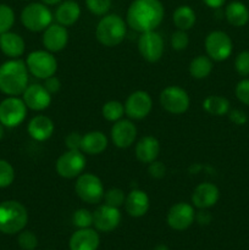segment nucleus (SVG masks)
Segmentation results:
<instances>
[{"instance_id": "8", "label": "nucleus", "mask_w": 249, "mask_h": 250, "mask_svg": "<svg viewBox=\"0 0 249 250\" xmlns=\"http://www.w3.org/2000/svg\"><path fill=\"white\" fill-rule=\"evenodd\" d=\"M84 153L81 150H67L61 154L55 164L56 172L60 177L72 180L83 173L85 167Z\"/></svg>"}, {"instance_id": "17", "label": "nucleus", "mask_w": 249, "mask_h": 250, "mask_svg": "<svg viewBox=\"0 0 249 250\" xmlns=\"http://www.w3.org/2000/svg\"><path fill=\"white\" fill-rule=\"evenodd\" d=\"M42 42L45 50L50 53H59L63 50L68 43V31L65 26L59 23H51L43 31Z\"/></svg>"}, {"instance_id": "29", "label": "nucleus", "mask_w": 249, "mask_h": 250, "mask_svg": "<svg viewBox=\"0 0 249 250\" xmlns=\"http://www.w3.org/2000/svg\"><path fill=\"white\" fill-rule=\"evenodd\" d=\"M203 109L212 116H224L229 111V102L221 95H209L203 102Z\"/></svg>"}, {"instance_id": "34", "label": "nucleus", "mask_w": 249, "mask_h": 250, "mask_svg": "<svg viewBox=\"0 0 249 250\" xmlns=\"http://www.w3.org/2000/svg\"><path fill=\"white\" fill-rule=\"evenodd\" d=\"M15 180V170L11 164L0 159V188H7Z\"/></svg>"}, {"instance_id": "6", "label": "nucleus", "mask_w": 249, "mask_h": 250, "mask_svg": "<svg viewBox=\"0 0 249 250\" xmlns=\"http://www.w3.org/2000/svg\"><path fill=\"white\" fill-rule=\"evenodd\" d=\"M75 192L82 202L98 204L104 199V186L102 180L93 173H81L75 185Z\"/></svg>"}, {"instance_id": "11", "label": "nucleus", "mask_w": 249, "mask_h": 250, "mask_svg": "<svg viewBox=\"0 0 249 250\" xmlns=\"http://www.w3.org/2000/svg\"><path fill=\"white\" fill-rule=\"evenodd\" d=\"M207 55L214 61H225L231 56L233 44L228 34L222 31H212L205 38Z\"/></svg>"}, {"instance_id": "21", "label": "nucleus", "mask_w": 249, "mask_h": 250, "mask_svg": "<svg viewBox=\"0 0 249 250\" xmlns=\"http://www.w3.org/2000/svg\"><path fill=\"white\" fill-rule=\"evenodd\" d=\"M124 210L131 217H142L148 212L150 200L144 190L133 189L126 195Z\"/></svg>"}, {"instance_id": "20", "label": "nucleus", "mask_w": 249, "mask_h": 250, "mask_svg": "<svg viewBox=\"0 0 249 250\" xmlns=\"http://www.w3.org/2000/svg\"><path fill=\"white\" fill-rule=\"evenodd\" d=\"M100 246V237L97 229H77L68 241L70 250H98Z\"/></svg>"}, {"instance_id": "1", "label": "nucleus", "mask_w": 249, "mask_h": 250, "mask_svg": "<svg viewBox=\"0 0 249 250\" xmlns=\"http://www.w3.org/2000/svg\"><path fill=\"white\" fill-rule=\"evenodd\" d=\"M165 9L160 0H133L127 10V24L139 33L155 31L161 24Z\"/></svg>"}, {"instance_id": "41", "label": "nucleus", "mask_w": 249, "mask_h": 250, "mask_svg": "<svg viewBox=\"0 0 249 250\" xmlns=\"http://www.w3.org/2000/svg\"><path fill=\"white\" fill-rule=\"evenodd\" d=\"M82 137L77 132H71L65 138V144L68 150H81L82 146Z\"/></svg>"}, {"instance_id": "49", "label": "nucleus", "mask_w": 249, "mask_h": 250, "mask_svg": "<svg viewBox=\"0 0 249 250\" xmlns=\"http://www.w3.org/2000/svg\"><path fill=\"white\" fill-rule=\"evenodd\" d=\"M2 137H4V126L0 124V141L2 139Z\"/></svg>"}, {"instance_id": "46", "label": "nucleus", "mask_w": 249, "mask_h": 250, "mask_svg": "<svg viewBox=\"0 0 249 250\" xmlns=\"http://www.w3.org/2000/svg\"><path fill=\"white\" fill-rule=\"evenodd\" d=\"M203 1L207 6L211 7V9H219L226 2V0H203Z\"/></svg>"}, {"instance_id": "45", "label": "nucleus", "mask_w": 249, "mask_h": 250, "mask_svg": "<svg viewBox=\"0 0 249 250\" xmlns=\"http://www.w3.org/2000/svg\"><path fill=\"white\" fill-rule=\"evenodd\" d=\"M195 220L200 225H209L211 221V215L209 214L208 209H200V211L195 214Z\"/></svg>"}, {"instance_id": "39", "label": "nucleus", "mask_w": 249, "mask_h": 250, "mask_svg": "<svg viewBox=\"0 0 249 250\" xmlns=\"http://www.w3.org/2000/svg\"><path fill=\"white\" fill-rule=\"evenodd\" d=\"M234 67L241 76L249 75V51H242L237 55Z\"/></svg>"}, {"instance_id": "32", "label": "nucleus", "mask_w": 249, "mask_h": 250, "mask_svg": "<svg viewBox=\"0 0 249 250\" xmlns=\"http://www.w3.org/2000/svg\"><path fill=\"white\" fill-rule=\"evenodd\" d=\"M15 23V12L9 5L0 4V34L9 32Z\"/></svg>"}, {"instance_id": "7", "label": "nucleus", "mask_w": 249, "mask_h": 250, "mask_svg": "<svg viewBox=\"0 0 249 250\" xmlns=\"http://www.w3.org/2000/svg\"><path fill=\"white\" fill-rule=\"evenodd\" d=\"M26 65L28 72L41 80L51 77L58 71V60L48 50H34L29 53Z\"/></svg>"}, {"instance_id": "36", "label": "nucleus", "mask_w": 249, "mask_h": 250, "mask_svg": "<svg viewBox=\"0 0 249 250\" xmlns=\"http://www.w3.org/2000/svg\"><path fill=\"white\" fill-rule=\"evenodd\" d=\"M17 243L22 250H34L38 246V238L32 231L22 229L17 237Z\"/></svg>"}, {"instance_id": "47", "label": "nucleus", "mask_w": 249, "mask_h": 250, "mask_svg": "<svg viewBox=\"0 0 249 250\" xmlns=\"http://www.w3.org/2000/svg\"><path fill=\"white\" fill-rule=\"evenodd\" d=\"M63 0H42V2L45 5H58Z\"/></svg>"}, {"instance_id": "12", "label": "nucleus", "mask_w": 249, "mask_h": 250, "mask_svg": "<svg viewBox=\"0 0 249 250\" xmlns=\"http://www.w3.org/2000/svg\"><path fill=\"white\" fill-rule=\"evenodd\" d=\"M166 221L173 231H186L195 221V210L189 203L180 202L170 208Z\"/></svg>"}, {"instance_id": "35", "label": "nucleus", "mask_w": 249, "mask_h": 250, "mask_svg": "<svg viewBox=\"0 0 249 250\" xmlns=\"http://www.w3.org/2000/svg\"><path fill=\"white\" fill-rule=\"evenodd\" d=\"M104 200L105 204L110 205V207L119 208L122 207L124 204V200H126V194L122 189L120 188H111V189L106 190L104 194Z\"/></svg>"}, {"instance_id": "18", "label": "nucleus", "mask_w": 249, "mask_h": 250, "mask_svg": "<svg viewBox=\"0 0 249 250\" xmlns=\"http://www.w3.org/2000/svg\"><path fill=\"white\" fill-rule=\"evenodd\" d=\"M22 100L28 109L43 111L48 109L51 103V94L43 84H29L22 93Z\"/></svg>"}, {"instance_id": "24", "label": "nucleus", "mask_w": 249, "mask_h": 250, "mask_svg": "<svg viewBox=\"0 0 249 250\" xmlns=\"http://www.w3.org/2000/svg\"><path fill=\"white\" fill-rule=\"evenodd\" d=\"M26 44L23 38L15 32L0 34V50L10 59H19L24 53Z\"/></svg>"}, {"instance_id": "26", "label": "nucleus", "mask_w": 249, "mask_h": 250, "mask_svg": "<svg viewBox=\"0 0 249 250\" xmlns=\"http://www.w3.org/2000/svg\"><path fill=\"white\" fill-rule=\"evenodd\" d=\"M81 7L73 0H63L55 10L56 22L61 26H72L80 20Z\"/></svg>"}, {"instance_id": "16", "label": "nucleus", "mask_w": 249, "mask_h": 250, "mask_svg": "<svg viewBox=\"0 0 249 250\" xmlns=\"http://www.w3.org/2000/svg\"><path fill=\"white\" fill-rule=\"evenodd\" d=\"M112 143L120 149H127L134 143L137 138V127L131 120H119L114 122L110 132Z\"/></svg>"}, {"instance_id": "33", "label": "nucleus", "mask_w": 249, "mask_h": 250, "mask_svg": "<svg viewBox=\"0 0 249 250\" xmlns=\"http://www.w3.org/2000/svg\"><path fill=\"white\" fill-rule=\"evenodd\" d=\"M72 224L77 229H88L93 226V212L87 209H78L72 214Z\"/></svg>"}, {"instance_id": "2", "label": "nucleus", "mask_w": 249, "mask_h": 250, "mask_svg": "<svg viewBox=\"0 0 249 250\" xmlns=\"http://www.w3.org/2000/svg\"><path fill=\"white\" fill-rule=\"evenodd\" d=\"M28 68L20 59H11L0 65V92L7 97H17L28 85Z\"/></svg>"}, {"instance_id": "38", "label": "nucleus", "mask_w": 249, "mask_h": 250, "mask_svg": "<svg viewBox=\"0 0 249 250\" xmlns=\"http://www.w3.org/2000/svg\"><path fill=\"white\" fill-rule=\"evenodd\" d=\"M188 44H189V38H188V34L186 31L177 29L171 34V46H172L173 50H185V49H187Z\"/></svg>"}, {"instance_id": "25", "label": "nucleus", "mask_w": 249, "mask_h": 250, "mask_svg": "<svg viewBox=\"0 0 249 250\" xmlns=\"http://www.w3.org/2000/svg\"><path fill=\"white\" fill-rule=\"evenodd\" d=\"M107 137L102 131H90L83 134L81 151L88 155H99L107 148Z\"/></svg>"}, {"instance_id": "9", "label": "nucleus", "mask_w": 249, "mask_h": 250, "mask_svg": "<svg viewBox=\"0 0 249 250\" xmlns=\"http://www.w3.org/2000/svg\"><path fill=\"white\" fill-rule=\"evenodd\" d=\"M190 104L188 93L178 85H168L160 93V105L172 115L185 114Z\"/></svg>"}, {"instance_id": "42", "label": "nucleus", "mask_w": 249, "mask_h": 250, "mask_svg": "<svg viewBox=\"0 0 249 250\" xmlns=\"http://www.w3.org/2000/svg\"><path fill=\"white\" fill-rule=\"evenodd\" d=\"M148 172L150 175V177L156 178V180H160L165 176L166 173V167L163 163L160 161H153V163L149 164V168H148Z\"/></svg>"}, {"instance_id": "23", "label": "nucleus", "mask_w": 249, "mask_h": 250, "mask_svg": "<svg viewBox=\"0 0 249 250\" xmlns=\"http://www.w3.org/2000/svg\"><path fill=\"white\" fill-rule=\"evenodd\" d=\"M137 160L143 164H150L158 159L160 154V143L153 136H145L139 139L134 149Z\"/></svg>"}, {"instance_id": "27", "label": "nucleus", "mask_w": 249, "mask_h": 250, "mask_svg": "<svg viewBox=\"0 0 249 250\" xmlns=\"http://www.w3.org/2000/svg\"><path fill=\"white\" fill-rule=\"evenodd\" d=\"M225 16L229 24L234 27H243L249 21V10L243 2L232 1L225 10Z\"/></svg>"}, {"instance_id": "22", "label": "nucleus", "mask_w": 249, "mask_h": 250, "mask_svg": "<svg viewBox=\"0 0 249 250\" xmlns=\"http://www.w3.org/2000/svg\"><path fill=\"white\" fill-rule=\"evenodd\" d=\"M27 132L34 141H48L54 133V122L45 115H37L28 122Z\"/></svg>"}, {"instance_id": "30", "label": "nucleus", "mask_w": 249, "mask_h": 250, "mask_svg": "<svg viewBox=\"0 0 249 250\" xmlns=\"http://www.w3.org/2000/svg\"><path fill=\"white\" fill-rule=\"evenodd\" d=\"M212 60L208 55H198L190 61L189 73L193 78L204 80L211 73Z\"/></svg>"}, {"instance_id": "40", "label": "nucleus", "mask_w": 249, "mask_h": 250, "mask_svg": "<svg viewBox=\"0 0 249 250\" xmlns=\"http://www.w3.org/2000/svg\"><path fill=\"white\" fill-rule=\"evenodd\" d=\"M236 97L237 99L244 105H249V80H242L236 85Z\"/></svg>"}, {"instance_id": "48", "label": "nucleus", "mask_w": 249, "mask_h": 250, "mask_svg": "<svg viewBox=\"0 0 249 250\" xmlns=\"http://www.w3.org/2000/svg\"><path fill=\"white\" fill-rule=\"evenodd\" d=\"M154 250H170V249H168V247L166 246V244H158V246L154 248Z\"/></svg>"}, {"instance_id": "5", "label": "nucleus", "mask_w": 249, "mask_h": 250, "mask_svg": "<svg viewBox=\"0 0 249 250\" xmlns=\"http://www.w3.org/2000/svg\"><path fill=\"white\" fill-rule=\"evenodd\" d=\"M21 22L28 31L43 32L53 23V14L43 2H29L22 10Z\"/></svg>"}, {"instance_id": "14", "label": "nucleus", "mask_w": 249, "mask_h": 250, "mask_svg": "<svg viewBox=\"0 0 249 250\" xmlns=\"http://www.w3.org/2000/svg\"><path fill=\"white\" fill-rule=\"evenodd\" d=\"M138 50L144 60L148 62H156L164 54L163 37L156 31L141 33L138 39Z\"/></svg>"}, {"instance_id": "44", "label": "nucleus", "mask_w": 249, "mask_h": 250, "mask_svg": "<svg viewBox=\"0 0 249 250\" xmlns=\"http://www.w3.org/2000/svg\"><path fill=\"white\" fill-rule=\"evenodd\" d=\"M228 115L229 120L236 125H244L247 122L246 114L241 111V110H232V111H228Z\"/></svg>"}, {"instance_id": "13", "label": "nucleus", "mask_w": 249, "mask_h": 250, "mask_svg": "<svg viewBox=\"0 0 249 250\" xmlns=\"http://www.w3.org/2000/svg\"><path fill=\"white\" fill-rule=\"evenodd\" d=\"M153 109V99L149 93L136 90L131 93L124 103V114L131 120H143Z\"/></svg>"}, {"instance_id": "4", "label": "nucleus", "mask_w": 249, "mask_h": 250, "mask_svg": "<svg viewBox=\"0 0 249 250\" xmlns=\"http://www.w3.org/2000/svg\"><path fill=\"white\" fill-rule=\"evenodd\" d=\"M127 33L124 20L116 14L104 15L95 28L98 42L107 48H112L124 42Z\"/></svg>"}, {"instance_id": "3", "label": "nucleus", "mask_w": 249, "mask_h": 250, "mask_svg": "<svg viewBox=\"0 0 249 250\" xmlns=\"http://www.w3.org/2000/svg\"><path fill=\"white\" fill-rule=\"evenodd\" d=\"M28 222V212L17 200L0 203V232L4 234H17L24 229Z\"/></svg>"}, {"instance_id": "19", "label": "nucleus", "mask_w": 249, "mask_h": 250, "mask_svg": "<svg viewBox=\"0 0 249 250\" xmlns=\"http://www.w3.org/2000/svg\"><path fill=\"white\" fill-rule=\"evenodd\" d=\"M220 198V190L214 183L204 182L198 185L192 193L193 207L198 209H210Z\"/></svg>"}, {"instance_id": "37", "label": "nucleus", "mask_w": 249, "mask_h": 250, "mask_svg": "<svg viewBox=\"0 0 249 250\" xmlns=\"http://www.w3.org/2000/svg\"><path fill=\"white\" fill-rule=\"evenodd\" d=\"M85 6L97 16H104L111 7V0H85Z\"/></svg>"}, {"instance_id": "28", "label": "nucleus", "mask_w": 249, "mask_h": 250, "mask_svg": "<svg viewBox=\"0 0 249 250\" xmlns=\"http://www.w3.org/2000/svg\"><path fill=\"white\" fill-rule=\"evenodd\" d=\"M172 21L176 28L187 32L188 29L194 27L197 16H195V12L192 7L188 6V5H181L173 11Z\"/></svg>"}, {"instance_id": "31", "label": "nucleus", "mask_w": 249, "mask_h": 250, "mask_svg": "<svg viewBox=\"0 0 249 250\" xmlns=\"http://www.w3.org/2000/svg\"><path fill=\"white\" fill-rule=\"evenodd\" d=\"M102 115L109 122L119 121L124 115V105L117 100H110L103 105Z\"/></svg>"}, {"instance_id": "15", "label": "nucleus", "mask_w": 249, "mask_h": 250, "mask_svg": "<svg viewBox=\"0 0 249 250\" xmlns=\"http://www.w3.org/2000/svg\"><path fill=\"white\" fill-rule=\"evenodd\" d=\"M121 219V211L119 208L110 207L107 204L100 205L93 212V226L97 231L109 233L119 227Z\"/></svg>"}, {"instance_id": "10", "label": "nucleus", "mask_w": 249, "mask_h": 250, "mask_svg": "<svg viewBox=\"0 0 249 250\" xmlns=\"http://www.w3.org/2000/svg\"><path fill=\"white\" fill-rule=\"evenodd\" d=\"M24 102L17 97H7L0 103V124L4 127L14 128L20 126L27 116Z\"/></svg>"}, {"instance_id": "43", "label": "nucleus", "mask_w": 249, "mask_h": 250, "mask_svg": "<svg viewBox=\"0 0 249 250\" xmlns=\"http://www.w3.org/2000/svg\"><path fill=\"white\" fill-rule=\"evenodd\" d=\"M44 87H45V89L48 90L49 93H50L51 95L55 94V93H58L59 90H60L61 88V82L60 80H59L58 77H56L55 75L51 76V77H48L44 80Z\"/></svg>"}]
</instances>
